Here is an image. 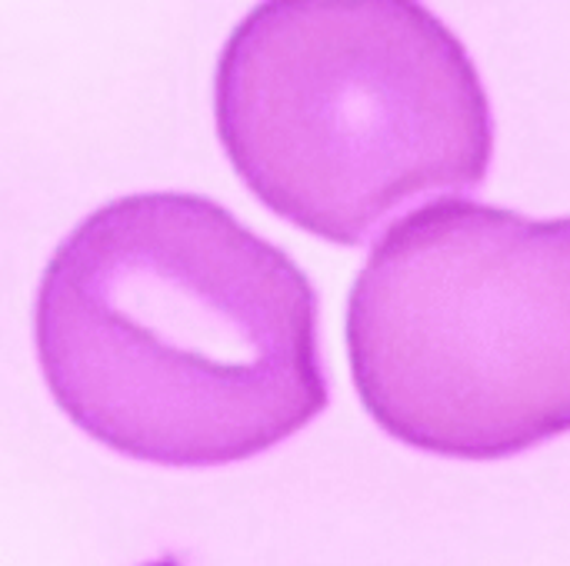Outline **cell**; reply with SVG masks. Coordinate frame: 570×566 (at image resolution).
Here are the masks:
<instances>
[{
	"label": "cell",
	"mask_w": 570,
	"mask_h": 566,
	"mask_svg": "<svg viewBox=\"0 0 570 566\" xmlns=\"http://www.w3.org/2000/svg\"><path fill=\"white\" fill-rule=\"evenodd\" d=\"M33 334L57 407L160 467L250 460L331 397L307 274L194 193H134L80 220L43 270Z\"/></svg>",
	"instance_id": "6da1fadb"
},
{
	"label": "cell",
	"mask_w": 570,
	"mask_h": 566,
	"mask_svg": "<svg viewBox=\"0 0 570 566\" xmlns=\"http://www.w3.org/2000/svg\"><path fill=\"white\" fill-rule=\"evenodd\" d=\"M214 113L244 183L341 247L414 200L478 190L494 157L474 60L411 0L261 3L220 53Z\"/></svg>",
	"instance_id": "7a4b0ae2"
},
{
	"label": "cell",
	"mask_w": 570,
	"mask_h": 566,
	"mask_svg": "<svg viewBox=\"0 0 570 566\" xmlns=\"http://www.w3.org/2000/svg\"><path fill=\"white\" fill-rule=\"evenodd\" d=\"M347 354L407 447L504 460L570 434V217L461 197L404 214L354 280Z\"/></svg>",
	"instance_id": "3957f363"
}]
</instances>
